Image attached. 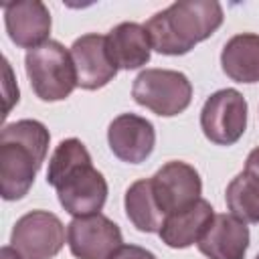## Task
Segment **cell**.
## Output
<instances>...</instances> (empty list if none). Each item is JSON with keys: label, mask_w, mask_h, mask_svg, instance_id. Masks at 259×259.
I'll use <instances>...</instances> for the list:
<instances>
[{"label": "cell", "mask_w": 259, "mask_h": 259, "mask_svg": "<svg viewBox=\"0 0 259 259\" xmlns=\"http://www.w3.org/2000/svg\"><path fill=\"white\" fill-rule=\"evenodd\" d=\"M223 6L217 0H178L152 14L144 26L154 51L178 57L206 40L223 24Z\"/></svg>", "instance_id": "cell-3"}, {"label": "cell", "mask_w": 259, "mask_h": 259, "mask_svg": "<svg viewBox=\"0 0 259 259\" xmlns=\"http://www.w3.org/2000/svg\"><path fill=\"white\" fill-rule=\"evenodd\" d=\"M225 198L233 217L243 223H259V174L251 170L239 172L229 182Z\"/></svg>", "instance_id": "cell-18"}, {"label": "cell", "mask_w": 259, "mask_h": 259, "mask_svg": "<svg viewBox=\"0 0 259 259\" xmlns=\"http://www.w3.org/2000/svg\"><path fill=\"white\" fill-rule=\"evenodd\" d=\"M249 227L233 214H214L198 239V251L208 259H243L249 249Z\"/></svg>", "instance_id": "cell-13"}, {"label": "cell", "mask_w": 259, "mask_h": 259, "mask_svg": "<svg viewBox=\"0 0 259 259\" xmlns=\"http://www.w3.org/2000/svg\"><path fill=\"white\" fill-rule=\"evenodd\" d=\"M154 198L168 219L172 212L186 208L188 204L196 202L202 192V180L194 166L172 160L166 162L154 176H150Z\"/></svg>", "instance_id": "cell-8"}, {"label": "cell", "mask_w": 259, "mask_h": 259, "mask_svg": "<svg viewBox=\"0 0 259 259\" xmlns=\"http://www.w3.org/2000/svg\"><path fill=\"white\" fill-rule=\"evenodd\" d=\"M51 134L38 119H18L0 132V194L18 200L28 194L49 152Z\"/></svg>", "instance_id": "cell-2"}, {"label": "cell", "mask_w": 259, "mask_h": 259, "mask_svg": "<svg viewBox=\"0 0 259 259\" xmlns=\"http://www.w3.org/2000/svg\"><path fill=\"white\" fill-rule=\"evenodd\" d=\"M0 257H2V259H24L12 245H4V247L0 249Z\"/></svg>", "instance_id": "cell-21"}, {"label": "cell", "mask_w": 259, "mask_h": 259, "mask_svg": "<svg viewBox=\"0 0 259 259\" xmlns=\"http://www.w3.org/2000/svg\"><path fill=\"white\" fill-rule=\"evenodd\" d=\"M121 243L119 227L101 212L73 217L67 225V245L77 259H107Z\"/></svg>", "instance_id": "cell-9"}, {"label": "cell", "mask_w": 259, "mask_h": 259, "mask_svg": "<svg viewBox=\"0 0 259 259\" xmlns=\"http://www.w3.org/2000/svg\"><path fill=\"white\" fill-rule=\"evenodd\" d=\"M107 259H158V257L140 245H121Z\"/></svg>", "instance_id": "cell-19"}, {"label": "cell", "mask_w": 259, "mask_h": 259, "mask_svg": "<svg viewBox=\"0 0 259 259\" xmlns=\"http://www.w3.org/2000/svg\"><path fill=\"white\" fill-rule=\"evenodd\" d=\"M214 219V210L210 206L208 200L198 198L196 202L188 204L182 210L172 212L162 229H160V239L162 243H166L172 249H186L194 243H198V239L202 237V233L206 231V227L212 223Z\"/></svg>", "instance_id": "cell-14"}, {"label": "cell", "mask_w": 259, "mask_h": 259, "mask_svg": "<svg viewBox=\"0 0 259 259\" xmlns=\"http://www.w3.org/2000/svg\"><path fill=\"white\" fill-rule=\"evenodd\" d=\"M47 182L57 190L61 206L73 217L95 214L107 200V180L93 168L85 144L77 138L59 142L49 160Z\"/></svg>", "instance_id": "cell-1"}, {"label": "cell", "mask_w": 259, "mask_h": 259, "mask_svg": "<svg viewBox=\"0 0 259 259\" xmlns=\"http://www.w3.org/2000/svg\"><path fill=\"white\" fill-rule=\"evenodd\" d=\"M71 57L77 71V87L81 89H101L117 75V65L109 55L105 34L89 32L79 36L71 45Z\"/></svg>", "instance_id": "cell-10"}, {"label": "cell", "mask_w": 259, "mask_h": 259, "mask_svg": "<svg viewBox=\"0 0 259 259\" xmlns=\"http://www.w3.org/2000/svg\"><path fill=\"white\" fill-rule=\"evenodd\" d=\"M125 214L130 223L142 231V233H160L166 217L160 210L154 192H152V182L150 178L136 180L127 190H125Z\"/></svg>", "instance_id": "cell-17"}, {"label": "cell", "mask_w": 259, "mask_h": 259, "mask_svg": "<svg viewBox=\"0 0 259 259\" xmlns=\"http://www.w3.org/2000/svg\"><path fill=\"white\" fill-rule=\"evenodd\" d=\"M255 259H259V253H257V257H255Z\"/></svg>", "instance_id": "cell-22"}, {"label": "cell", "mask_w": 259, "mask_h": 259, "mask_svg": "<svg viewBox=\"0 0 259 259\" xmlns=\"http://www.w3.org/2000/svg\"><path fill=\"white\" fill-rule=\"evenodd\" d=\"M107 142L121 162L140 164L144 162L156 144V130L150 119L136 113H121L113 117L107 127Z\"/></svg>", "instance_id": "cell-12"}, {"label": "cell", "mask_w": 259, "mask_h": 259, "mask_svg": "<svg viewBox=\"0 0 259 259\" xmlns=\"http://www.w3.org/2000/svg\"><path fill=\"white\" fill-rule=\"evenodd\" d=\"M24 69L34 95L42 101H63L77 87V71L71 57L59 40L26 51Z\"/></svg>", "instance_id": "cell-4"}, {"label": "cell", "mask_w": 259, "mask_h": 259, "mask_svg": "<svg viewBox=\"0 0 259 259\" xmlns=\"http://www.w3.org/2000/svg\"><path fill=\"white\" fill-rule=\"evenodd\" d=\"M245 170H251V172L259 174V146L249 152V156L245 160Z\"/></svg>", "instance_id": "cell-20"}, {"label": "cell", "mask_w": 259, "mask_h": 259, "mask_svg": "<svg viewBox=\"0 0 259 259\" xmlns=\"http://www.w3.org/2000/svg\"><path fill=\"white\" fill-rule=\"evenodd\" d=\"M221 65L229 79L237 83L259 81V34L241 32L231 36L221 53Z\"/></svg>", "instance_id": "cell-16"}, {"label": "cell", "mask_w": 259, "mask_h": 259, "mask_svg": "<svg viewBox=\"0 0 259 259\" xmlns=\"http://www.w3.org/2000/svg\"><path fill=\"white\" fill-rule=\"evenodd\" d=\"M107 49L117 69H140L150 61L152 40L144 24L119 22L107 34Z\"/></svg>", "instance_id": "cell-15"}, {"label": "cell", "mask_w": 259, "mask_h": 259, "mask_svg": "<svg viewBox=\"0 0 259 259\" xmlns=\"http://www.w3.org/2000/svg\"><path fill=\"white\" fill-rule=\"evenodd\" d=\"M2 10L6 32L16 47L30 51L51 40V12L40 0L6 2Z\"/></svg>", "instance_id": "cell-11"}, {"label": "cell", "mask_w": 259, "mask_h": 259, "mask_svg": "<svg viewBox=\"0 0 259 259\" xmlns=\"http://www.w3.org/2000/svg\"><path fill=\"white\" fill-rule=\"evenodd\" d=\"M247 99L237 89L214 91L200 109V130L217 146H233L247 130Z\"/></svg>", "instance_id": "cell-6"}, {"label": "cell", "mask_w": 259, "mask_h": 259, "mask_svg": "<svg viewBox=\"0 0 259 259\" xmlns=\"http://www.w3.org/2000/svg\"><path fill=\"white\" fill-rule=\"evenodd\" d=\"M132 97L138 105L150 109L160 117L182 113L192 101V83L180 71L146 69L132 85Z\"/></svg>", "instance_id": "cell-5"}, {"label": "cell", "mask_w": 259, "mask_h": 259, "mask_svg": "<svg viewBox=\"0 0 259 259\" xmlns=\"http://www.w3.org/2000/svg\"><path fill=\"white\" fill-rule=\"evenodd\" d=\"M10 245L24 259H53L65 245V225L49 210H30L14 223Z\"/></svg>", "instance_id": "cell-7"}]
</instances>
